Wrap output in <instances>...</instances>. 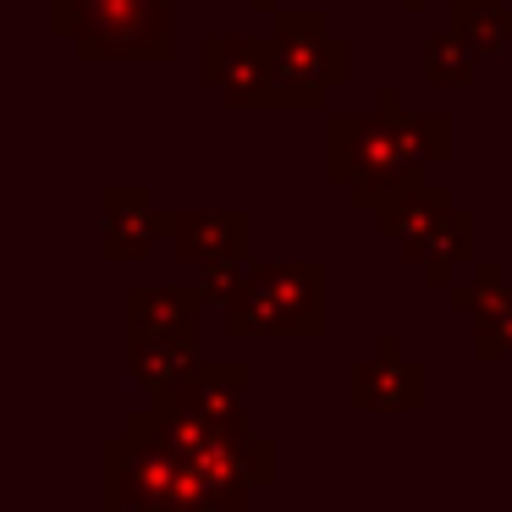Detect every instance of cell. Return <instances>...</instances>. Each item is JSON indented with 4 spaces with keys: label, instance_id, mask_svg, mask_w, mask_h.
<instances>
[{
    "label": "cell",
    "instance_id": "cell-1",
    "mask_svg": "<svg viewBox=\"0 0 512 512\" xmlns=\"http://www.w3.org/2000/svg\"><path fill=\"white\" fill-rule=\"evenodd\" d=\"M452 160V116L402 111V89L380 83L369 111H325V182L347 193V210L375 215L386 193L430 177Z\"/></svg>",
    "mask_w": 512,
    "mask_h": 512
},
{
    "label": "cell",
    "instance_id": "cell-2",
    "mask_svg": "<svg viewBox=\"0 0 512 512\" xmlns=\"http://www.w3.org/2000/svg\"><path fill=\"white\" fill-rule=\"evenodd\" d=\"M221 325L243 342H320L331 331V265L254 259L243 287L221 303Z\"/></svg>",
    "mask_w": 512,
    "mask_h": 512
},
{
    "label": "cell",
    "instance_id": "cell-3",
    "mask_svg": "<svg viewBox=\"0 0 512 512\" xmlns=\"http://www.w3.org/2000/svg\"><path fill=\"white\" fill-rule=\"evenodd\" d=\"M50 39H67L83 67H166L177 0H50Z\"/></svg>",
    "mask_w": 512,
    "mask_h": 512
},
{
    "label": "cell",
    "instance_id": "cell-4",
    "mask_svg": "<svg viewBox=\"0 0 512 512\" xmlns=\"http://www.w3.org/2000/svg\"><path fill=\"white\" fill-rule=\"evenodd\" d=\"M270 78H276V111L325 116L331 94L353 78V45L331 28L325 12H270L265 28Z\"/></svg>",
    "mask_w": 512,
    "mask_h": 512
},
{
    "label": "cell",
    "instance_id": "cell-5",
    "mask_svg": "<svg viewBox=\"0 0 512 512\" xmlns=\"http://www.w3.org/2000/svg\"><path fill=\"white\" fill-rule=\"evenodd\" d=\"M100 507L105 512H199L193 457L144 430H116L100 441Z\"/></svg>",
    "mask_w": 512,
    "mask_h": 512
},
{
    "label": "cell",
    "instance_id": "cell-6",
    "mask_svg": "<svg viewBox=\"0 0 512 512\" xmlns=\"http://www.w3.org/2000/svg\"><path fill=\"white\" fill-rule=\"evenodd\" d=\"M193 474H199V512H237L259 496V490L276 485V435L265 430H237L221 446L193 457Z\"/></svg>",
    "mask_w": 512,
    "mask_h": 512
},
{
    "label": "cell",
    "instance_id": "cell-7",
    "mask_svg": "<svg viewBox=\"0 0 512 512\" xmlns=\"http://www.w3.org/2000/svg\"><path fill=\"white\" fill-rule=\"evenodd\" d=\"M199 83L221 94L232 111H276L265 34H204L199 39Z\"/></svg>",
    "mask_w": 512,
    "mask_h": 512
},
{
    "label": "cell",
    "instance_id": "cell-8",
    "mask_svg": "<svg viewBox=\"0 0 512 512\" xmlns=\"http://www.w3.org/2000/svg\"><path fill=\"white\" fill-rule=\"evenodd\" d=\"M430 364L402 353V336H380L375 353L347 364V408L358 413H424Z\"/></svg>",
    "mask_w": 512,
    "mask_h": 512
},
{
    "label": "cell",
    "instance_id": "cell-9",
    "mask_svg": "<svg viewBox=\"0 0 512 512\" xmlns=\"http://www.w3.org/2000/svg\"><path fill=\"white\" fill-rule=\"evenodd\" d=\"M446 309L474 320V358L479 364L512 358V281L501 270V259H474L468 276L452 281Z\"/></svg>",
    "mask_w": 512,
    "mask_h": 512
},
{
    "label": "cell",
    "instance_id": "cell-10",
    "mask_svg": "<svg viewBox=\"0 0 512 512\" xmlns=\"http://www.w3.org/2000/svg\"><path fill=\"white\" fill-rule=\"evenodd\" d=\"M166 243V210L144 182H105L100 188V259L105 265H144Z\"/></svg>",
    "mask_w": 512,
    "mask_h": 512
},
{
    "label": "cell",
    "instance_id": "cell-11",
    "mask_svg": "<svg viewBox=\"0 0 512 512\" xmlns=\"http://www.w3.org/2000/svg\"><path fill=\"white\" fill-rule=\"evenodd\" d=\"M166 248L188 270L254 259V215L248 210H166Z\"/></svg>",
    "mask_w": 512,
    "mask_h": 512
},
{
    "label": "cell",
    "instance_id": "cell-12",
    "mask_svg": "<svg viewBox=\"0 0 512 512\" xmlns=\"http://www.w3.org/2000/svg\"><path fill=\"white\" fill-rule=\"evenodd\" d=\"M446 210H452V188L430 171V177H419V182H408V188L386 193L369 221H375V232L386 237V243H397V254L408 259V265H424L430 237H435V226L446 221Z\"/></svg>",
    "mask_w": 512,
    "mask_h": 512
},
{
    "label": "cell",
    "instance_id": "cell-13",
    "mask_svg": "<svg viewBox=\"0 0 512 512\" xmlns=\"http://www.w3.org/2000/svg\"><path fill=\"white\" fill-rule=\"evenodd\" d=\"M204 287H127L122 325L127 336H160V342H199L204 336Z\"/></svg>",
    "mask_w": 512,
    "mask_h": 512
},
{
    "label": "cell",
    "instance_id": "cell-14",
    "mask_svg": "<svg viewBox=\"0 0 512 512\" xmlns=\"http://www.w3.org/2000/svg\"><path fill=\"white\" fill-rule=\"evenodd\" d=\"M248 386H254V364L248 358H204L177 391H166L160 402L171 408L204 413V419H237L248 413Z\"/></svg>",
    "mask_w": 512,
    "mask_h": 512
},
{
    "label": "cell",
    "instance_id": "cell-15",
    "mask_svg": "<svg viewBox=\"0 0 512 512\" xmlns=\"http://www.w3.org/2000/svg\"><path fill=\"white\" fill-rule=\"evenodd\" d=\"M122 364L149 397H166L177 391L193 369L204 364L199 358V342H160V336H127L122 342Z\"/></svg>",
    "mask_w": 512,
    "mask_h": 512
},
{
    "label": "cell",
    "instance_id": "cell-16",
    "mask_svg": "<svg viewBox=\"0 0 512 512\" xmlns=\"http://www.w3.org/2000/svg\"><path fill=\"white\" fill-rule=\"evenodd\" d=\"M474 259H479V215L463 210V204H452L446 221L435 226L430 254H424L419 276H424V287H430V292H452L457 270H468Z\"/></svg>",
    "mask_w": 512,
    "mask_h": 512
},
{
    "label": "cell",
    "instance_id": "cell-17",
    "mask_svg": "<svg viewBox=\"0 0 512 512\" xmlns=\"http://www.w3.org/2000/svg\"><path fill=\"white\" fill-rule=\"evenodd\" d=\"M479 61L485 56H479L457 28H441V34L424 39V83H430V89H474Z\"/></svg>",
    "mask_w": 512,
    "mask_h": 512
},
{
    "label": "cell",
    "instance_id": "cell-18",
    "mask_svg": "<svg viewBox=\"0 0 512 512\" xmlns=\"http://www.w3.org/2000/svg\"><path fill=\"white\" fill-rule=\"evenodd\" d=\"M452 28L479 50V56H501L512 45V12L501 0H468V6H452Z\"/></svg>",
    "mask_w": 512,
    "mask_h": 512
},
{
    "label": "cell",
    "instance_id": "cell-19",
    "mask_svg": "<svg viewBox=\"0 0 512 512\" xmlns=\"http://www.w3.org/2000/svg\"><path fill=\"white\" fill-rule=\"evenodd\" d=\"M254 270V259H226V265H210V270H199V287H204V298L210 303H226L237 287H243V276Z\"/></svg>",
    "mask_w": 512,
    "mask_h": 512
},
{
    "label": "cell",
    "instance_id": "cell-20",
    "mask_svg": "<svg viewBox=\"0 0 512 512\" xmlns=\"http://www.w3.org/2000/svg\"><path fill=\"white\" fill-rule=\"evenodd\" d=\"M397 6L408 17H424V12H435V6H441V12H452V6H468V0H397Z\"/></svg>",
    "mask_w": 512,
    "mask_h": 512
},
{
    "label": "cell",
    "instance_id": "cell-21",
    "mask_svg": "<svg viewBox=\"0 0 512 512\" xmlns=\"http://www.w3.org/2000/svg\"><path fill=\"white\" fill-rule=\"evenodd\" d=\"M248 6H254L259 17H270V12H276V0H248Z\"/></svg>",
    "mask_w": 512,
    "mask_h": 512
}]
</instances>
